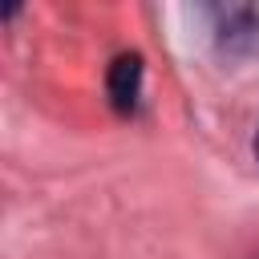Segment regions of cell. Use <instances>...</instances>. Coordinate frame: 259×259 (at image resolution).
<instances>
[{"label":"cell","mask_w":259,"mask_h":259,"mask_svg":"<svg viewBox=\"0 0 259 259\" xmlns=\"http://www.w3.org/2000/svg\"><path fill=\"white\" fill-rule=\"evenodd\" d=\"M210 24V40L227 57H255L259 53V4H210L202 8Z\"/></svg>","instance_id":"cell-1"},{"label":"cell","mask_w":259,"mask_h":259,"mask_svg":"<svg viewBox=\"0 0 259 259\" xmlns=\"http://www.w3.org/2000/svg\"><path fill=\"white\" fill-rule=\"evenodd\" d=\"M138 93H142V61L134 53H125L109 69V101H113L117 113H134Z\"/></svg>","instance_id":"cell-2"},{"label":"cell","mask_w":259,"mask_h":259,"mask_svg":"<svg viewBox=\"0 0 259 259\" xmlns=\"http://www.w3.org/2000/svg\"><path fill=\"white\" fill-rule=\"evenodd\" d=\"M255 158H259V134H255Z\"/></svg>","instance_id":"cell-3"}]
</instances>
